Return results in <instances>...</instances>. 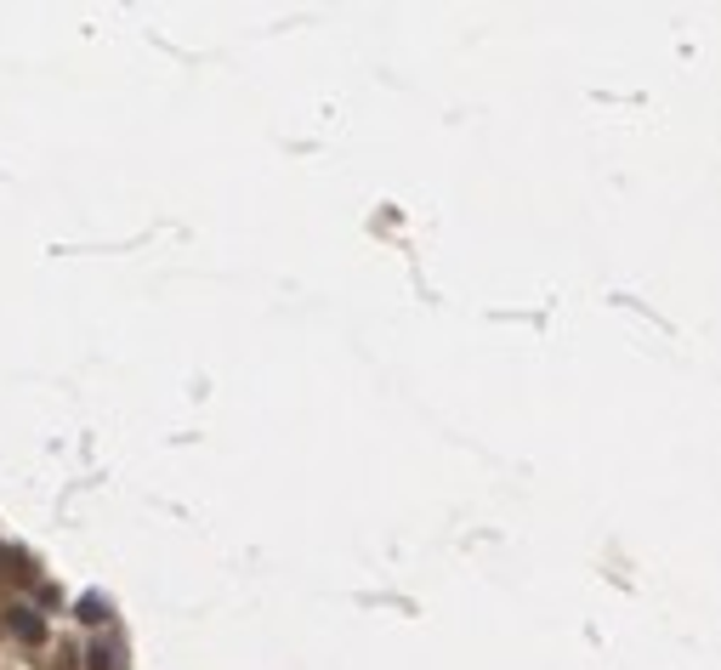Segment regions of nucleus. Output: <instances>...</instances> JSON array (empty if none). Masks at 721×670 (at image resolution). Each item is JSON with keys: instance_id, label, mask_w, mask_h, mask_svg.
I'll list each match as a JSON object with an SVG mask.
<instances>
[{"instance_id": "obj_1", "label": "nucleus", "mask_w": 721, "mask_h": 670, "mask_svg": "<svg viewBox=\"0 0 721 670\" xmlns=\"http://www.w3.org/2000/svg\"><path fill=\"white\" fill-rule=\"evenodd\" d=\"M7 625H12V636H23V642H40V636H46V625H40L35 608H12Z\"/></svg>"}]
</instances>
